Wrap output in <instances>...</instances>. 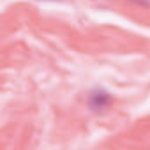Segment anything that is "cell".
I'll return each instance as SVG.
<instances>
[{
	"label": "cell",
	"mask_w": 150,
	"mask_h": 150,
	"mask_svg": "<svg viewBox=\"0 0 150 150\" xmlns=\"http://www.w3.org/2000/svg\"><path fill=\"white\" fill-rule=\"evenodd\" d=\"M106 99H108V97L104 96V92H97V94L94 96V104H96V106H97V104L103 106V104L106 103Z\"/></svg>",
	"instance_id": "obj_1"
}]
</instances>
